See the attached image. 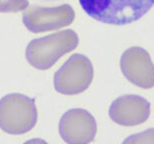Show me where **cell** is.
I'll list each match as a JSON object with an SVG mask.
<instances>
[{
    "mask_svg": "<svg viewBox=\"0 0 154 144\" xmlns=\"http://www.w3.org/2000/svg\"><path fill=\"white\" fill-rule=\"evenodd\" d=\"M79 44L77 33L72 29L62 30L44 37L33 39L27 45L25 56L27 61L37 69H48Z\"/></svg>",
    "mask_w": 154,
    "mask_h": 144,
    "instance_id": "6da1fadb",
    "label": "cell"
},
{
    "mask_svg": "<svg viewBox=\"0 0 154 144\" xmlns=\"http://www.w3.org/2000/svg\"><path fill=\"white\" fill-rule=\"evenodd\" d=\"M34 99L20 93H10L0 99V128L9 134L28 132L37 122Z\"/></svg>",
    "mask_w": 154,
    "mask_h": 144,
    "instance_id": "7a4b0ae2",
    "label": "cell"
},
{
    "mask_svg": "<svg viewBox=\"0 0 154 144\" xmlns=\"http://www.w3.org/2000/svg\"><path fill=\"white\" fill-rule=\"evenodd\" d=\"M87 13L97 20L126 24L137 20L151 7L152 1H80Z\"/></svg>",
    "mask_w": 154,
    "mask_h": 144,
    "instance_id": "3957f363",
    "label": "cell"
},
{
    "mask_svg": "<svg viewBox=\"0 0 154 144\" xmlns=\"http://www.w3.org/2000/svg\"><path fill=\"white\" fill-rule=\"evenodd\" d=\"M93 65L83 54L75 53L57 70L54 75V87L57 92L74 95L85 91L93 79Z\"/></svg>",
    "mask_w": 154,
    "mask_h": 144,
    "instance_id": "277c9868",
    "label": "cell"
},
{
    "mask_svg": "<svg viewBox=\"0 0 154 144\" xmlns=\"http://www.w3.org/2000/svg\"><path fill=\"white\" fill-rule=\"evenodd\" d=\"M23 23L29 31L39 33L59 29L73 22L75 11L68 4L54 7L30 5L23 10Z\"/></svg>",
    "mask_w": 154,
    "mask_h": 144,
    "instance_id": "5b68a950",
    "label": "cell"
},
{
    "mask_svg": "<svg viewBox=\"0 0 154 144\" xmlns=\"http://www.w3.org/2000/svg\"><path fill=\"white\" fill-rule=\"evenodd\" d=\"M96 132V120L85 109H70L59 121L60 136L67 144H89L94 140Z\"/></svg>",
    "mask_w": 154,
    "mask_h": 144,
    "instance_id": "8992f818",
    "label": "cell"
},
{
    "mask_svg": "<svg viewBox=\"0 0 154 144\" xmlns=\"http://www.w3.org/2000/svg\"><path fill=\"white\" fill-rule=\"evenodd\" d=\"M120 68L125 77L133 84L142 88L153 87V62L145 49L137 46L126 49L120 58Z\"/></svg>",
    "mask_w": 154,
    "mask_h": 144,
    "instance_id": "52a82bcc",
    "label": "cell"
},
{
    "mask_svg": "<svg viewBox=\"0 0 154 144\" xmlns=\"http://www.w3.org/2000/svg\"><path fill=\"white\" fill-rule=\"evenodd\" d=\"M151 106L148 100L138 95H123L113 101L109 116L117 124L134 126L148 119Z\"/></svg>",
    "mask_w": 154,
    "mask_h": 144,
    "instance_id": "ba28073f",
    "label": "cell"
},
{
    "mask_svg": "<svg viewBox=\"0 0 154 144\" xmlns=\"http://www.w3.org/2000/svg\"><path fill=\"white\" fill-rule=\"evenodd\" d=\"M122 144H154V130L149 128L140 133L128 136Z\"/></svg>",
    "mask_w": 154,
    "mask_h": 144,
    "instance_id": "9c48e42d",
    "label": "cell"
},
{
    "mask_svg": "<svg viewBox=\"0 0 154 144\" xmlns=\"http://www.w3.org/2000/svg\"><path fill=\"white\" fill-rule=\"evenodd\" d=\"M28 4L27 1H0V11H17L25 9Z\"/></svg>",
    "mask_w": 154,
    "mask_h": 144,
    "instance_id": "30bf717a",
    "label": "cell"
},
{
    "mask_svg": "<svg viewBox=\"0 0 154 144\" xmlns=\"http://www.w3.org/2000/svg\"><path fill=\"white\" fill-rule=\"evenodd\" d=\"M23 144H48L45 140L40 139V138H34V139H30L28 141H26Z\"/></svg>",
    "mask_w": 154,
    "mask_h": 144,
    "instance_id": "8fae6325",
    "label": "cell"
}]
</instances>
